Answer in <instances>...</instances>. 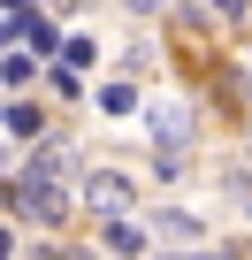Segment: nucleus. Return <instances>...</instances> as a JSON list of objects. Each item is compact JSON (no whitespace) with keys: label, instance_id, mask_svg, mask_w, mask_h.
<instances>
[{"label":"nucleus","instance_id":"20e7f679","mask_svg":"<svg viewBox=\"0 0 252 260\" xmlns=\"http://www.w3.org/2000/svg\"><path fill=\"white\" fill-rule=\"evenodd\" d=\"M39 130H46V115H39V107L16 92V100H8V138H39Z\"/></svg>","mask_w":252,"mask_h":260},{"label":"nucleus","instance_id":"f03ea898","mask_svg":"<svg viewBox=\"0 0 252 260\" xmlns=\"http://www.w3.org/2000/svg\"><path fill=\"white\" fill-rule=\"evenodd\" d=\"M69 169H77V153H69V146H39V153H31V169H23L16 184H61Z\"/></svg>","mask_w":252,"mask_h":260},{"label":"nucleus","instance_id":"0eeeda50","mask_svg":"<svg viewBox=\"0 0 252 260\" xmlns=\"http://www.w3.org/2000/svg\"><path fill=\"white\" fill-rule=\"evenodd\" d=\"M23 84H31V54L16 46V54H8V92H23Z\"/></svg>","mask_w":252,"mask_h":260},{"label":"nucleus","instance_id":"7ed1b4c3","mask_svg":"<svg viewBox=\"0 0 252 260\" xmlns=\"http://www.w3.org/2000/svg\"><path fill=\"white\" fill-rule=\"evenodd\" d=\"M84 199L99 214H122V207H130V184H122V176H84Z\"/></svg>","mask_w":252,"mask_h":260},{"label":"nucleus","instance_id":"6e6552de","mask_svg":"<svg viewBox=\"0 0 252 260\" xmlns=\"http://www.w3.org/2000/svg\"><path fill=\"white\" fill-rule=\"evenodd\" d=\"M130 8H138V16H153V8H168V0H130Z\"/></svg>","mask_w":252,"mask_h":260},{"label":"nucleus","instance_id":"39448f33","mask_svg":"<svg viewBox=\"0 0 252 260\" xmlns=\"http://www.w3.org/2000/svg\"><path fill=\"white\" fill-rule=\"evenodd\" d=\"M107 252H122V260H130V252H146V230L115 214V222H107Z\"/></svg>","mask_w":252,"mask_h":260},{"label":"nucleus","instance_id":"1a4fd4ad","mask_svg":"<svg viewBox=\"0 0 252 260\" xmlns=\"http://www.w3.org/2000/svg\"><path fill=\"white\" fill-rule=\"evenodd\" d=\"M214 8H222V16H237V8H244V0H214Z\"/></svg>","mask_w":252,"mask_h":260},{"label":"nucleus","instance_id":"423d86ee","mask_svg":"<svg viewBox=\"0 0 252 260\" xmlns=\"http://www.w3.org/2000/svg\"><path fill=\"white\" fill-rule=\"evenodd\" d=\"M99 107H107V115H130L138 100H130V84H107V92H99Z\"/></svg>","mask_w":252,"mask_h":260},{"label":"nucleus","instance_id":"f257e3e1","mask_svg":"<svg viewBox=\"0 0 252 260\" xmlns=\"http://www.w3.org/2000/svg\"><path fill=\"white\" fill-rule=\"evenodd\" d=\"M16 222L61 230V222H69V191H61V184H16Z\"/></svg>","mask_w":252,"mask_h":260}]
</instances>
